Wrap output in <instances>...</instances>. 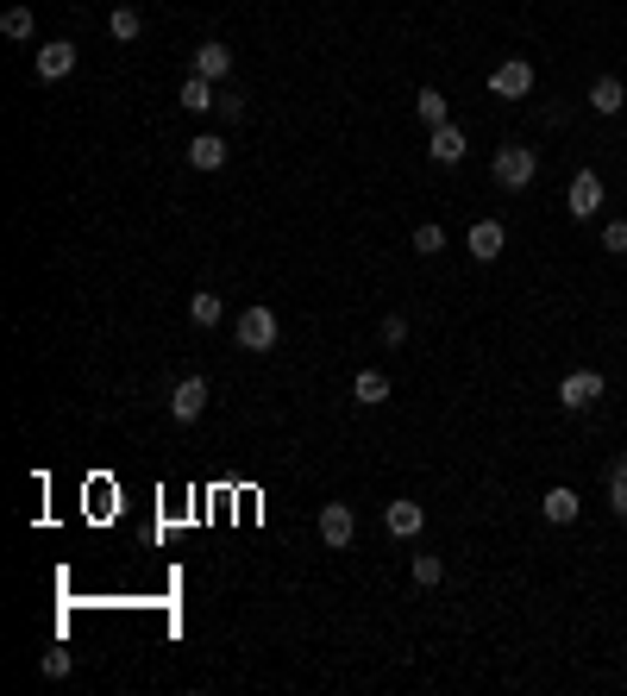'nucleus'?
I'll return each mask as SVG.
<instances>
[{"mask_svg":"<svg viewBox=\"0 0 627 696\" xmlns=\"http://www.w3.org/2000/svg\"><path fill=\"white\" fill-rule=\"evenodd\" d=\"M490 95H496V101H527V95H533V63H527V57H502V63L490 69Z\"/></svg>","mask_w":627,"mask_h":696,"instance_id":"nucleus-2","label":"nucleus"},{"mask_svg":"<svg viewBox=\"0 0 627 696\" xmlns=\"http://www.w3.org/2000/svg\"><path fill=\"white\" fill-rule=\"evenodd\" d=\"M609 508H615V515L627 521V452L609 464Z\"/></svg>","mask_w":627,"mask_h":696,"instance_id":"nucleus-20","label":"nucleus"},{"mask_svg":"<svg viewBox=\"0 0 627 696\" xmlns=\"http://www.w3.org/2000/svg\"><path fill=\"white\" fill-rule=\"evenodd\" d=\"M627 107V88L615 82V76H596L590 82V113H602V120H609V113H621Z\"/></svg>","mask_w":627,"mask_h":696,"instance_id":"nucleus-15","label":"nucleus"},{"mask_svg":"<svg viewBox=\"0 0 627 696\" xmlns=\"http://www.w3.org/2000/svg\"><path fill=\"white\" fill-rule=\"evenodd\" d=\"M377 339H383V345H402V339H408V320H402V314H383Z\"/></svg>","mask_w":627,"mask_h":696,"instance_id":"nucleus-26","label":"nucleus"},{"mask_svg":"<svg viewBox=\"0 0 627 696\" xmlns=\"http://www.w3.org/2000/svg\"><path fill=\"white\" fill-rule=\"evenodd\" d=\"M383 527L396 533V540H414V533L427 527V508L421 502H383Z\"/></svg>","mask_w":627,"mask_h":696,"instance_id":"nucleus-9","label":"nucleus"},{"mask_svg":"<svg viewBox=\"0 0 627 696\" xmlns=\"http://www.w3.org/2000/svg\"><path fill=\"white\" fill-rule=\"evenodd\" d=\"M276 333H283V327H276L270 308H245V314H239V345H245V352H270Z\"/></svg>","mask_w":627,"mask_h":696,"instance_id":"nucleus-4","label":"nucleus"},{"mask_svg":"<svg viewBox=\"0 0 627 696\" xmlns=\"http://www.w3.org/2000/svg\"><path fill=\"white\" fill-rule=\"evenodd\" d=\"M69 69H76V44H38V82H63Z\"/></svg>","mask_w":627,"mask_h":696,"instance_id":"nucleus-10","label":"nucleus"},{"mask_svg":"<svg viewBox=\"0 0 627 696\" xmlns=\"http://www.w3.org/2000/svg\"><path fill=\"white\" fill-rule=\"evenodd\" d=\"M502 245H508L502 220H477V226H471V258H477V264H496V258H502Z\"/></svg>","mask_w":627,"mask_h":696,"instance_id":"nucleus-11","label":"nucleus"},{"mask_svg":"<svg viewBox=\"0 0 627 696\" xmlns=\"http://www.w3.org/2000/svg\"><path fill=\"white\" fill-rule=\"evenodd\" d=\"M352 533H358V515H352L345 502H327V508H320V540H327L333 552L352 546Z\"/></svg>","mask_w":627,"mask_h":696,"instance_id":"nucleus-6","label":"nucleus"},{"mask_svg":"<svg viewBox=\"0 0 627 696\" xmlns=\"http://www.w3.org/2000/svg\"><path fill=\"white\" fill-rule=\"evenodd\" d=\"M182 107H189V113H207V107H220L214 82H207V76H195V69H189V82H182Z\"/></svg>","mask_w":627,"mask_h":696,"instance_id":"nucleus-17","label":"nucleus"},{"mask_svg":"<svg viewBox=\"0 0 627 696\" xmlns=\"http://www.w3.org/2000/svg\"><path fill=\"white\" fill-rule=\"evenodd\" d=\"M414 113H421L427 126H446V120H452V101L439 95V88H421V95H414Z\"/></svg>","mask_w":627,"mask_h":696,"instance_id":"nucleus-18","label":"nucleus"},{"mask_svg":"<svg viewBox=\"0 0 627 696\" xmlns=\"http://www.w3.org/2000/svg\"><path fill=\"white\" fill-rule=\"evenodd\" d=\"M107 32H113V38H126V44H132L138 32H145V19H138V7H113V19H107Z\"/></svg>","mask_w":627,"mask_h":696,"instance_id":"nucleus-21","label":"nucleus"},{"mask_svg":"<svg viewBox=\"0 0 627 696\" xmlns=\"http://www.w3.org/2000/svg\"><path fill=\"white\" fill-rule=\"evenodd\" d=\"M195 76H207V82H226V76H232V51L207 38L201 51H195Z\"/></svg>","mask_w":627,"mask_h":696,"instance_id":"nucleus-14","label":"nucleus"},{"mask_svg":"<svg viewBox=\"0 0 627 696\" xmlns=\"http://www.w3.org/2000/svg\"><path fill=\"white\" fill-rule=\"evenodd\" d=\"M533 170H540V157H533L527 145H502V151L490 157V176L502 182V189H527Z\"/></svg>","mask_w":627,"mask_h":696,"instance_id":"nucleus-1","label":"nucleus"},{"mask_svg":"<svg viewBox=\"0 0 627 696\" xmlns=\"http://www.w3.org/2000/svg\"><path fill=\"white\" fill-rule=\"evenodd\" d=\"M577 508H584V496H577V490H565V483H559V490H546V496H540V515H546L552 527L577 521Z\"/></svg>","mask_w":627,"mask_h":696,"instance_id":"nucleus-12","label":"nucleus"},{"mask_svg":"<svg viewBox=\"0 0 627 696\" xmlns=\"http://www.w3.org/2000/svg\"><path fill=\"white\" fill-rule=\"evenodd\" d=\"M439 577H446V565H439V552H414V584H439Z\"/></svg>","mask_w":627,"mask_h":696,"instance_id":"nucleus-23","label":"nucleus"},{"mask_svg":"<svg viewBox=\"0 0 627 696\" xmlns=\"http://www.w3.org/2000/svg\"><path fill=\"white\" fill-rule=\"evenodd\" d=\"M0 32L7 38H32V7H7L0 13Z\"/></svg>","mask_w":627,"mask_h":696,"instance_id":"nucleus-24","label":"nucleus"},{"mask_svg":"<svg viewBox=\"0 0 627 696\" xmlns=\"http://www.w3.org/2000/svg\"><path fill=\"white\" fill-rule=\"evenodd\" d=\"M352 402H358V408L389 402V377H383V370H358V377H352Z\"/></svg>","mask_w":627,"mask_h":696,"instance_id":"nucleus-16","label":"nucleus"},{"mask_svg":"<svg viewBox=\"0 0 627 696\" xmlns=\"http://www.w3.org/2000/svg\"><path fill=\"white\" fill-rule=\"evenodd\" d=\"M220 164H226V138L220 132L189 138V170H220Z\"/></svg>","mask_w":627,"mask_h":696,"instance_id":"nucleus-13","label":"nucleus"},{"mask_svg":"<svg viewBox=\"0 0 627 696\" xmlns=\"http://www.w3.org/2000/svg\"><path fill=\"white\" fill-rule=\"evenodd\" d=\"M427 151H433V164H446V170H452V164H464V151H471V138H464V132H458V126L446 120V126H433Z\"/></svg>","mask_w":627,"mask_h":696,"instance_id":"nucleus-8","label":"nucleus"},{"mask_svg":"<svg viewBox=\"0 0 627 696\" xmlns=\"http://www.w3.org/2000/svg\"><path fill=\"white\" fill-rule=\"evenodd\" d=\"M602 251H627V220H609V226H602Z\"/></svg>","mask_w":627,"mask_h":696,"instance_id":"nucleus-27","label":"nucleus"},{"mask_svg":"<svg viewBox=\"0 0 627 696\" xmlns=\"http://www.w3.org/2000/svg\"><path fill=\"white\" fill-rule=\"evenodd\" d=\"M220 314H226V308H220V295H207V289L189 295V320H195V327H220Z\"/></svg>","mask_w":627,"mask_h":696,"instance_id":"nucleus-19","label":"nucleus"},{"mask_svg":"<svg viewBox=\"0 0 627 696\" xmlns=\"http://www.w3.org/2000/svg\"><path fill=\"white\" fill-rule=\"evenodd\" d=\"M602 389H609V383H602V370H571V377L559 383V402L565 408H590V402H602Z\"/></svg>","mask_w":627,"mask_h":696,"instance_id":"nucleus-7","label":"nucleus"},{"mask_svg":"<svg viewBox=\"0 0 627 696\" xmlns=\"http://www.w3.org/2000/svg\"><path fill=\"white\" fill-rule=\"evenodd\" d=\"M565 207H571V220L602 214V176H596V170H577V176H571V189H565Z\"/></svg>","mask_w":627,"mask_h":696,"instance_id":"nucleus-3","label":"nucleus"},{"mask_svg":"<svg viewBox=\"0 0 627 696\" xmlns=\"http://www.w3.org/2000/svg\"><path fill=\"white\" fill-rule=\"evenodd\" d=\"M170 414H176L182 427L201 421V414H207V377H182V383L170 389Z\"/></svg>","mask_w":627,"mask_h":696,"instance_id":"nucleus-5","label":"nucleus"},{"mask_svg":"<svg viewBox=\"0 0 627 696\" xmlns=\"http://www.w3.org/2000/svg\"><path fill=\"white\" fill-rule=\"evenodd\" d=\"M414 251H421V258H439V251H446V226H414Z\"/></svg>","mask_w":627,"mask_h":696,"instance_id":"nucleus-22","label":"nucleus"},{"mask_svg":"<svg viewBox=\"0 0 627 696\" xmlns=\"http://www.w3.org/2000/svg\"><path fill=\"white\" fill-rule=\"evenodd\" d=\"M38 671H44V678H69V653H63V646H51V653L38 659Z\"/></svg>","mask_w":627,"mask_h":696,"instance_id":"nucleus-25","label":"nucleus"}]
</instances>
